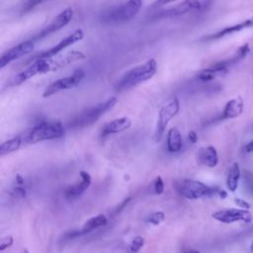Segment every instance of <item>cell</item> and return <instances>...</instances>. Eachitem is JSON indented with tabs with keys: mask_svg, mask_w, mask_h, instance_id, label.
<instances>
[{
	"mask_svg": "<svg viewBox=\"0 0 253 253\" xmlns=\"http://www.w3.org/2000/svg\"><path fill=\"white\" fill-rule=\"evenodd\" d=\"M211 216L222 223H232L235 221H243L250 223L253 219L252 214L245 209H226L214 211Z\"/></svg>",
	"mask_w": 253,
	"mask_h": 253,
	"instance_id": "11",
	"label": "cell"
},
{
	"mask_svg": "<svg viewBox=\"0 0 253 253\" xmlns=\"http://www.w3.org/2000/svg\"><path fill=\"white\" fill-rule=\"evenodd\" d=\"M198 159L202 164L210 168H213L218 163L217 151L212 145L203 147L198 152Z\"/></svg>",
	"mask_w": 253,
	"mask_h": 253,
	"instance_id": "19",
	"label": "cell"
},
{
	"mask_svg": "<svg viewBox=\"0 0 253 253\" xmlns=\"http://www.w3.org/2000/svg\"><path fill=\"white\" fill-rule=\"evenodd\" d=\"M14 243V239L12 236H4L1 238L0 240V251H3L9 247H11V245H13Z\"/></svg>",
	"mask_w": 253,
	"mask_h": 253,
	"instance_id": "27",
	"label": "cell"
},
{
	"mask_svg": "<svg viewBox=\"0 0 253 253\" xmlns=\"http://www.w3.org/2000/svg\"><path fill=\"white\" fill-rule=\"evenodd\" d=\"M174 1H176V0H157L156 2L153 3V7H159V6H162V5L174 2Z\"/></svg>",
	"mask_w": 253,
	"mask_h": 253,
	"instance_id": "34",
	"label": "cell"
},
{
	"mask_svg": "<svg viewBox=\"0 0 253 253\" xmlns=\"http://www.w3.org/2000/svg\"><path fill=\"white\" fill-rule=\"evenodd\" d=\"M143 0H127L123 5L115 7L102 14V21L107 24L123 23L132 19L141 8Z\"/></svg>",
	"mask_w": 253,
	"mask_h": 253,
	"instance_id": "5",
	"label": "cell"
},
{
	"mask_svg": "<svg viewBox=\"0 0 253 253\" xmlns=\"http://www.w3.org/2000/svg\"><path fill=\"white\" fill-rule=\"evenodd\" d=\"M234 203H235L236 206L240 207L241 209H245V210L250 209V205H249L246 201H244V200H242V199H240V198L234 199Z\"/></svg>",
	"mask_w": 253,
	"mask_h": 253,
	"instance_id": "30",
	"label": "cell"
},
{
	"mask_svg": "<svg viewBox=\"0 0 253 253\" xmlns=\"http://www.w3.org/2000/svg\"><path fill=\"white\" fill-rule=\"evenodd\" d=\"M240 174H241V172H240L239 165L237 162H234L230 166L228 174H227V178H226V186L230 192L236 191L237 186H238V181L240 178Z\"/></svg>",
	"mask_w": 253,
	"mask_h": 253,
	"instance_id": "23",
	"label": "cell"
},
{
	"mask_svg": "<svg viewBox=\"0 0 253 253\" xmlns=\"http://www.w3.org/2000/svg\"><path fill=\"white\" fill-rule=\"evenodd\" d=\"M183 145L182 135L178 128L171 127L167 132V149L169 152L174 153L181 150Z\"/></svg>",
	"mask_w": 253,
	"mask_h": 253,
	"instance_id": "21",
	"label": "cell"
},
{
	"mask_svg": "<svg viewBox=\"0 0 253 253\" xmlns=\"http://www.w3.org/2000/svg\"><path fill=\"white\" fill-rule=\"evenodd\" d=\"M64 135V127L61 123L52 122H42L34 127L26 130L23 133L24 142L36 143L42 140H50L62 137Z\"/></svg>",
	"mask_w": 253,
	"mask_h": 253,
	"instance_id": "3",
	"label": "cell"
},
{
	"mask_svg": "<svg viewBox=\"0 0 253 253\" xmlns=\"http://www.w3.org/2000/svg\"><path fill=\"white\" fill-rule=\"evenodd\" d=\"M13 195L19 198H24L26 196V191L21 187H16L13 189Z\"/></svg>",
	"mask_w": 253,
	"mask_h": 253,
	"instance_id": "31",
	"label": "cell"
},
{
	"mask_svg": "<svg viewBox=\"0 0 253 253\" xmlns=\"http://www.w3.org/2000/svg\"><path fill=\"white\" fill-rule=\"evenodd\" d=\"M34 45H35V42L33 40H28L18 43L17 45L5 51L0 58V69H3L12 61L30 53L34 48Z\"/></svg>",
	"mask_w": 253,
	"mask_h": 253,
	"instance_id": "12",
	"label": "cell"
},
{
	"mask_svg": "<svg viewBox=\"0 0 253 253\" xmlns=\"http://www.w3.org/2000/svg\"><path fill=\"white\" fill-rule=\"evenodd\" d=\"M153 191L156 195H160L164 191V182L160 176H157L153 181Z\"/></svg>",
	"mask_w": 253,
	"mask_h": 253,
	"instance_id": "26",
	"label": "cell"
},
{
	"mask_svg": "<svg viewBox=\"0 0 253 253\" xmlns=\"http://www.w3.org/2000/svg\"><path fill=\"white\" fill-rule=\"evenodd\" d=\"M202 7V4L199 0H183L182 2L178 3L177 5L164 10L160 13V17H177L181 15H185L189 12L198 11Z\"/></svg>",
	"mask_w": 253,
	"mask_h": 253,
	"instance_id": "13",
	"label": "cell"
},
{
	"mask_svg": "<svg viewBox=\"0 0 253 253\" xmlns=\"http://www.w3.org/2000/svg\"><path fill=\"white\" fill-rule=\"evenodd\" d=\"M16 182H17V184H18L19 186H22V185L24 184V179H23V177H22L21 175L17 174V175H16Z\"/></svg>",
	"mask_w": 253,
	"mask_h": 253,
	"instance_id": "35",
	"label": "cell"
},
{
	"mask_svg": "<svg viewBox=\"0 0 253 253\" xmlns=\"http://www.w3.org/2000/svg\"><path fill=\"white\" fill-rule=\"evenodd\" d=\"M188 139L190 140V142L196 143L197 140H198V135H197L196 131H194V130L189 131V133H188Z\"/></svg>",
	"mask_w": 253,
	"mask_h": 253,
	"instance_id": "32",
	"label": "cell"
},
{
	"mask_svg": "<svg viewBox=\"0 0 253 253\" xmlns=\"http://www.w3.org/2000/svg\"><path fill=\"white\" fill-rule=\"evenodd\" d=\"M131 126V121L127 117H121L118 119H115L106 125L103 126L101 128V136H107L110 134H115V133H120L123 132L126 129H128Z\"/></svg>",
	"mask_w": 253,
	"mask_h": 253,
	"instance_id": "16",
	"label": "cell"
},
{
	"mask_svg": "<svg viewBox=\"0 0 253 253\" xmlns=\"http://www.w3.org/2000/svg\"><path fill=\"white\" fill-rule=\"evenodd\" d=\"M117 104V98L111 97L105 102H101L95 106L89 107L79 114H77L68 123V126L71 128H83L96 123L103 115L113 109Z\"/></svg>",
	"mask_w": 253,
	"mask_h": 253,
	"instance_id": "2",
	"label": "cell"
},
{
	"mask_svg": "<svg viewBox=\"0 0 253 253\" xmlns=\"http://www.w3.org/2000/svg\"><path fill=\"white\" fill-rule=\"evenodd\" d=\"M43 1H45V0H29V1L25 4V6L23 7L22 12H23V13L30 12L32 9H34L36 6L40 5V4L42 3Z\"/></svg>",
	"mask_w": 253,
	"mask_h": 253,
	"instance_id": "28",
	"label": "cell"
},
{
	"mask_svg": "<svg viewBox=\"0 0 253 253\" xmlns=\"http://www.w3.org/2000/svg\"><path fill=\"white\" fill-rule=\"evenodd\" d=\"M84 37V34L82 32V30H76L74 31L71 35L67 36L66 38L62 39L57 44H55L54 46L46 49V50H43L42 52H39L37 54H35L33 57L30 58V61L32 60H36V59H39V58H50L54 55H56L57 53H59L60 51H62L64 48L72 45L73 43L81 41Z\"/></svg>",
	"mask_w": 253,
	"mask_h": 253,
	"instance_id": "10",
	"label": "cell"
},
{
	"mask_svg": "<svg viewBox=\"0 0 253 253\" xmlns=\"http://www.w3.org/2000/svg\"><path fill=\"white\" fill-rule=\"evenodd\" d=\"M107 217L106 215L104 214H98L96 216H93L89 219H87L85 221V223L83 224V226L78 229V230H73L71 232H68L66 234V237L67 238H75V237H79L83 234H86V233H89L91 231H93L94 229L98 228V227H101V226H104L107 224Z\"/></svg>",
	"mask_w": 253,
	"mask_h": 253,
	"instance_id": "15",
	"label": "cell"
},
{
	"mask_svg": "<svg viewBox=\"0 0 253 253\" xmlns=\"http://www.w3.org/2000/svg\"><path fill=\"white\" fill-rule=\"evenodd\" d=\"M143 245H144V238L142 236L138 235V236H135L131 240V242L129 244V249L132 252H137V251H139L143 247Z\"/></svg>",
	"mask_w": 253,
	"mask_h": 253,
	"instance_id": "25",
	"label": "cell"
},
{
	"mask_svg": "<svg viewBox=\"0 0 253 253\" xmlns=\"http://www.w3.org/2000/svg\"><path fill=\"white\" fill-rule=\"evenodd\" d=\"M50 71H53V66H52V62H51L50 58L36 59L26 69H24L23 71L16 74L12 78L10 85L18 86V85L24 83L25 81L29 80L32 77H35V76L41 75V74H45Z\"/></svg>",
	"mask_w": 253,
	"mask_h": 253,
	"instance_id": "6",
	"label": "cell"
},
{
	"mask_svg": "<svg viewBox=\"0 0 253 253\" xmlns=\"http://www.w3.org/2000/svg\"><path fill=\"white\" fill-rule=\"evenodd\" d=\"M80 181L76 183L75 185L69 186L64 191V196L67 200H73L81 196L91 185L92 178L90 174L86 171H80L79 172Z\"/></svg>",
	"mask_w": 253,
	"mask_h": 253,
	"instance_id": "14",
	"label": "cell"
},
{
	"mask_svg": "<svg viewBox=\"0 0 253 253\" xmlns=\"http://www.w3.org/2000/svg\"><path fill=\"white\" fill-rule=\"evenodd\" d=\"M251 27H253V17H251L249 19H246L245 21H243L241 23H238V24H235V25H232V26H229V27H225L222 30H220V31H218L214 34L208 36L207 38H205V40H209V41L210 40H218V39L223 38L225 36L240 32L244 29H248V28H251Z\"/></svg>",
	"mask_w": 253,
	"mask_h": 253,
	"instance_id": "18",
	"label": "cell"
},
{
	"mask_svg": "<svg viewBox=\"0 0 253 253\" xmlns=\"http://www.w3.org/2000/svg\"><path fill=\"white\" fill-rule=\"evenodd\" d=\"M24 143L23 134H18L4 142L0 145V156H4L11 152H14L20 148V146Z\"/></svg>",
	"mask_w": 253,
	"mask_h": 253,
	"instance_id": "22",
	"label": "cell"
},
{
	"mask_svg": "<svg viewBox=\"0 0 253 253\" xmlns=\"http://www.w3.org/2000/svg\"><path fill=\"white\" fill-rule=\"evenodd\" d=\"M250 250H251V252H253V241H252V243L250 245Z\"/></svg>",
	"mask_w": 253,
	"mask_h": 253,
	"instance_id": "37",
	"label": "cell"
},
{
	"mask_svg": "<svg viewBox=\"0 0 253 253\" xmlns=\"http://www.w3.org/2000/svg\"><path fill=\"white\" fill-rule=\"evenodd\" d=\"M84 77H85V72L82 69H77L71 75L62 77L58 80L53 81L49 85H47L42 93V97L47 98L60 91L74 88L81 83Z\"/></svg>",
	"mask_w": 253,
	"mask_h": 253,
	"instance_id": "8",
	"label": "cell"
},
{
	"mask_svg": "<svg viewBox=\"0 0 253 253\" xmlns=\"http://www.w3.org/2000/svg\"><path fill=\"white\" fill-rule=\"evenodd\" d=\"M243 108H244L243 98L241 96H237V97L229 100L225 104L218 119L219 120H228V119L237 118L238 116H240L242 114Z\"/></svg>",
	"mask_w": 253,
	"mask_h": 253,
	"instance_id": "17",
	"label": "cell"
},
{
	"mask_svg": "<svg viewBox=\"0 0 253 253\" xmlns=\"http://www.w3.org/2000/svg\"><path fill=\"white\" fill-rule=\"evenodd\" d=\"M243 151L245 153H251L253 152V139L251 141H249L248 143H246L244 146H243Z\"/></svg>",
	"mask_w": 253,
	"mask_h": 253,
	"instance_id": "33",
	"label": "cell"
},
{
	"mask_svg": "<svg viewBox=\"0 0 253 253\" xmlns=\"http://www.w3.org/2000/svg\"><path fill=\"white\" fill-rule=\"evenodd\" d=\"M252 131H253V126H252Z\"/></svg>",
	"mask_w": 253,
	"mask_h": 253,
	"instance_id": "38",
	"label": "cell"
},
{
	"mask_svg": "<svg viewBox=\"0 0 253 253\" xmlns=\"http://www.w3.org/2000/svg\"><path fill=\"white\" fill-rule=\"evenodd\" d=\"M180 110V103L177 98H173L170 102H168L166 105H164L159 113H158V119L155 126V131H154V139L156 142L160 141L166 126H168L169 122L178 114Z\"/></svg>",
	"mask_w": 253,
	"mask_h": 253,
	"instance_id": "7",
	"label": "cell"
},
{
	"mask_svg": "<svg viewBox=\"0 0 253 253\" xmlns=\"http://www.w3.org/2000/svg\"><path fill=\"white\" fill-rule=\"evenodd\" d=\"M157 71V62L150 58L145 62L127 70L117 82L115 89L118 92L130 89L152 78Z\"/></svg>",
	"mask_w": 253,
	"mask_h": 253,
	"instance_id": "1",
	"label": "cell"
},
{
	"mask_svg": "<svg viewBox=\"0 0 253 253\" xmlns=\"http://www.w3.org/2000/svg\"><path fill=\"white\" fill-rule=\"evenodd\" d=\"M227 72L228 68H223L212 64L211 67L200 71V73L197 75V78L202 82H209L217 76H224L227 74Z\"/></svg>",
	"mask_w": 253,
	"mask_h": 253,
	"instance_id": "20",
	"label": "cell"
},
{
	"mask_svg": "<svg viewBox=\"0 0 253 253\" xmlns=\"http://www.w3.org/2000/svg\"><path fill=\"white\" fill-rule=\"evenodd\" d=\"M73 17V10L71 8H66L63 11H61L45 28H43L41 32H39L37 35H35L31 40L40 41L57 31L65 27L72 19Z\"/></svg>",
	"mask_w": 253,
	"mask_h": 253,
	"instance_id": "9",
	"label": "cell"
},
{
	"mask_svg": "<svg viewBox=\"0 0 253 253\" xmlns=\"http://www.w3.org/2000/svg\"><path fill=\"white\" fill-rule=\"evenodd\" d=\"M176 191L183 197L189 200H197L203 197H211L218 193L219 189L210 187L205 183L193 180L183 179L174 183Z\"/></svg>",
	"mask_w": 253,
	"mask_h": 253,
	"instance_id": "4",
	"label": "cell"
},
{
	"mask_svg": "<svg viewBox=\"0 0 253 253\" xmlns=\"http://www.w3.org/2000/svg\"><path fill=\"white\" fill-rule=\"evenodd\" d=\"M217 195L221 198V199H225L227 197V193L224 190H218Z\"/></svg>",
	"mask_w": 253,
	"mask_h": 253,
	"instance_id": "36",
	"label": "cell"
},
{
	"mask_svg": "<svg viewBox=\"0 0 253 253\" xmlns=\"http://www.w3.org/2000/svg\"><path fill=\"white\" fill-rule=\"evenodd\" d=\"M245 184L249 189L250 193H253V175L251 173L245 174Z\"/></svg>",
	"mask_w": 253,
	"mask_h": 253,
	"instance_id": "29",
	"label": "cell"
},
{
	"mask_svg": "<svg viewBox=\"0 0 253 253\" xmlns=\"http://www.w3.org/2000/svg\"><path fill=\"white\" fill-rule=\"evenodd\" d=\"M146 222L153 224V225H158L160 223H162L165 220V213L163 211H154L151 212L147 215V217L145 218Z\"/></svg>",
	"mask_w": 253,
	"mask_h": 253,
	"instance_id": "24",
	"label": "cell"
}]
</instances>
